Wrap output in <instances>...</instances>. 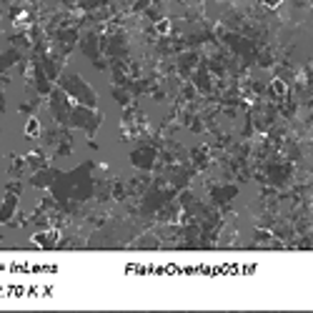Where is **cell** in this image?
<instances>
[{
  "label": "cell",
  "instance_id": "1",
  "mask_svg": "<svg viewBox=\"0 0 313 313\" xmlns=\"http://www.w3.org/2000/svg\"><path fill=\"white\" fill-rule=\"evenodd\" d=\"M266 3H268V5H276V3H278V0H266Z\"/></svg>",
  "mask_w": 313,
  "mask_h": 313
}]
</instances>
